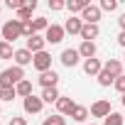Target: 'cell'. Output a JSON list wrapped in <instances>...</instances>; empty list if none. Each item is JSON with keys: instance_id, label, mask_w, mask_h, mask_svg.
Here are the masks:
<instances>
[{"instance_id": "cell-14", "label": "cell", "mask_w": 125, "mask_h": 125, "mask_svg": "<svg viewBox=\"0 0 125 125\" xmlns=\"http://www.w3.org/2000/svg\"><path fill=\"white\" fill-rule=\"evenodd\" d=\"M64 30H66V34H81V30H83V20L71 15V17L64 22Z\"/></svg>"}, {"instance_id": "cell-35", "label": "cell", "mask_w": 125, "mask_h": 125, "mask_svg": "<svg viewBox=\"0 0 125 125\" xmlns=\"http://www.w3.org/2000/svg\"><path fill=\"white\" fill-rule=\"evenodd\" d=\"M118 25H120V32H125V15H120V20H118Z\"/></svg>"}, {"instance_id": "cell-7", "label": "cell", "mask_w": 125, "mask_h": 125, "mask_svg": "<svg viewBox=\"0 0 125 125\" xmlns=\"http://www.w3.org/2000/svg\"><path fill=\"white\" fill-rule=\"evenodd\" d=\"M22 108H25V113H30V115H34V113H39L42 108H44V101L39 98V96H27V98H22Z\"/></svg>"}, {"instance_id": "cell-26", "label": "cell", "mask_w": 125, "mask_h": 125, "mask_svg": "<svg viewBox=\"0 0 125 125\" xmlns=\"http://www.w3.org/2000/svg\"><path fill=\"white\" fill-rule=\"evenodd\" d=\"M96 79H98V83H101L103 88H108V86H113V83H115V79H113V76H110V74H108L105 69H103V71H101V74H98Z\"/></svg>"}, {"instance_id": "cell-38", "label": "cell", "mask_w": 125, "mask_h": 125, "mask_svg": "<svg viewBox=\"0 0 125 125\" xmlns=\"http://www.w3.org/2000/svg\"><path fill=\"white\" fill-rule=\"evenodd\" d=\"M0 12H3V8H0Z\"/></svg>"}, {"instance_id": "cell-23", "label": "cell", "mask_w": 125, "mask_h": 125, "mask_svg": "<svg viewBox=\"0 0 125 125\" xmlns=\"http://www.w3.org/2000/svg\"><path fill=\"white\" fill-rule=\"evenodd\" d=\"M32 30H34V34L47 32V30H49V20H47V17H34V20H32Z\"/></svg>"}, {"instance_id": "cell-10", "label": "cell", "mask_w": 125, "mask_h": 125, "mask_svg": "<svg viewBox=\"0 0 125 125\" xmlns=\"http://www.w3.org/2000/svg\"><path fill=\"white\" fill-rule=\"evenodd\" d=\"M44 47H47V39H44L42 34H32V37L27 39V49H30L32 54H39V52H47Z\"/></svg>"}, {"instance_id": "cell-16", "label": "cell", "mask_w": 125, "mask_h": 125, "mask_svg": "<svg viewBox=\"0 0 125 125\" xmlns=\"http://www.w3.org/2000/svg\"><path fill=\"white\" fill-rule=\"evenodd\" d=\"M98 34H101V30H98V25H83V30H81V39L83 42H93V39H98Z\"/></svg>"}, {"instance_id": "cell-8", "label": "cell", "mask_w": 125, "mask_h": 125, "mask_svg": "<svg viewBox=\"0 0 125 125\" xmlns=\"http://www.w3.org/2000/svg\"><path fill=\"white\" fill-rule=\"evenodd\" d=\"M101 15H103V10H101L98 5H88V8L81 12V20H83V25H98Z\"/></svg>"}, {"instance_id": "cell-21", "label": "cell", "mask_w": 125, "mask_h": 125, "mask_svg": "<svg viewBox=\"0 0 125 125\" xmlns=\"http://www.w3.org/2000/svg\"><path fill=\"white\" fill-rule=\"evenodd\" d=\"M15 91H17V96L20 98H27V96H32V81H20L17 86H15Z\"/></svg>"}, {"instance_id": "cell-42", "label": "cell", "mask_w": 125, "mask_h": 125, "mask_svg": "<svg viewBox=\"0 0 125 125\" xmlns=\"http://www.w3.org/2000/svg\"><path fill=\"white\" fill-rule=\"evenodd\" d=\"M0 125H3V123H0Z\"/></svg>"}, {"instance_id": "cell-3", "label": "cell", "mask_w": 125, "mask_h": 125, "mask_svg": "<svg viewBox=\"0 0 125 125\" xmlns=\"http://www.w3.org/2000/svg\"><path fill=\"white\" fill-rule=\"evenodd\" d=\"M32 66H34L39 74H44V71H52V54H49V52H39V54H34V59H32Z\"/></svg>"}, {"instance_id": "cell-11", "label": "cell", "mask_w": 125, "mask_h": 125, "mask_svg": "<svg viewBox=\"0 0 125 125\" xmlns=\"http://www.w3.org/2000/svg\"><path fill=\"white\" fill-rule=\"evenodd\" d=\"M74 108H76V103H74L69 96H61V98L56 101V113H59V115H71Z\"/></svg>"}, {"instance_id": "cell-29", "label": "cell", "mask_w": 125, "mask_h": 125, "mask_svg": "<svg viewBox=\"0 0 125 125\" xmlns=\"http://www.w3.org/2000/svg\"><path fill=\"white\" fill-rule=\"evenodd\" d=\"M101 10H105V12H113L115 8H118V0H101V5H98Z\"/></svg>"}, {"instance_id": "cell-34", "label": "cell", "mask_w": 125, "mask_h": 125, "mask_svg": "<svg viewBox=\"0 0 125 125\" xmlns=\"http://www.w3.org/2000/svg\"><path fill=\"white\" fill-rule=\"evenodd\" d=\"M118 44L125 49V32H120V34H118Z\"/></svg>"}, {"instance_id": "cell-18", "label": "cell", "mask_w": 125, "mask_h": 125, "mask_svg": "<svg viewBox=\"0 0 125 125\" xmlns=\"http://www.w3.org/2000/svg\"><path fill=\"white\" fill-rule=\"evenodd\" d=\"M79 54H81L83 61H86V59H93V56H96V42H81Z\"/></svg>"}, {"instance_id": "cell-32", "label": "cell", "mask_w": 125, "mask_h": 125, "mask_svg": "<svg viewBox=\"0 0 125 125\" xmlns=\"http://www.w3.org/2000/svg\"><path fill=\"white\" fill-rule=\"evenodd\" d=\"M113 88H115V91H118V93H120V96H123V93H125V74H123V76H118V79H115V83H113Z\"/></svg>"}, {"instance_id": "cell-19", "label": "cell", "mask_w": 125, "mask_h": 125, "mask_svg": "<svg viewBox=\"0 0 125 125\" xmlns=\"http://www.w3.org/2000/svg\"><path fill=\"white\" fill-rule=\"evenodd\" d=\"M88 113H91V110H88L86 105H79V103H76V108H74V113H71L69 118H71L74 123H83V120L88 118Z\"/></svg>"}, {"instance_id": "cell-1", "label": "cell", "mask_w": 125, "mask_h": 125, "mask_svg": "<svg viewBox=\"0 0 125 125\" xmlns=\"http://www.w3.org/2000/svg\"><path fill=\"white\" fill-rule=\"evenodd\" d=\"M20 81H25V69L22 66H10L0 71V88H15Z\"/></svg>"}, {"instance_id": "cell-33", "label": "cell", "mask_w": 125, "mask_h": 125, "mask_svg": "<svg viewBox=\"0 0 125 125\" xmlns=\"http://www.w3.org/2000/svg\"><path fill=\"white\" fill-rule=\"evenodd\" d=\"M10 125H27V118H20V115H12V118H10Z\"/></svg>"}, {"instance_id": "cell-17", "label": "cell", "mask_w": 125, "mask_h": 125, "mask_svg": "<svg viewBox=\"0 0 125 125\" xmlns=\"http://www.w3.org/2000/svg\"><path fill=\"white\" fill-rule=\"evenodd\" d=\"M34 8H37V0H27V5H25L22 10H17V20H20V22H30Z\"/></svg>"}, {"instance_id": "cell-39", "label": "cell", "mask_w": 125, "mask_h": 125, "mask_svg": "<svg viewBox=\"0 0 125 125\" xmlns=\"http://www.w3.org/2000/svg\"><path fill=\"white\" fill-rule=\"evenodd\" d=\"M123 59H125V54H123Z\"/></svg>"}, {"instance_id": "cell-9", "label": "cell", "mask_w": 125, "mask_h": 125, "mask_svg": "<svg viewBox=\"0 0 125 125\" xmlns=\"http://www.w3.org/2000/svg\"><path fill=\"white\" fill-rule=\"evenodd\" d=\"M37 83H39L42 88H56V83H59V74H56L54 69H52V71H44V74H39Z\"/></svg>"}, {"instance_id": "cell-30", "label": "cell", "mask_w": 125, "mask_h": 125, "mask_svg": "<svg viewBox=\"0 0 125 125\" xmlns=\"http://www.w3.org/2000/svg\"><path fill=\"white\" fill-rule=\"evenodd\" d=\"M5 5H8L10 10H22V8L27 5V0H5Z\"/></svg>"}, {"instance_id": "cell-27", "label": "cell", "mask_w": 125, "mask_h": 125, "mask_svg": "<svg viewBox=\"0 0 125 125\" xmlns=\"http://www.w3.org/2000/svg\"><path fill=\"white\" fill-rule=\"evenodd\" d=\"M103 125H125V120H123V115H120V113H115V110H113V113L103 120Z\"/></svg>"}, {"instance_id": "cell-37", "label": "cell", "mask_w": 125, "mask_h": 125, "mask_svg": "<svg viewBox=\"0 0 125 125\" xmlns=\"http://www.w3.org/2000/svg\"><path fill=\"white\" fill-rule=\"evenodd\" d=\"M123 120H125V113H123Z\"/></svg>"}, {"instance_id": "cell-6", "label": "cell", "mask_w": 125, "mask_h": 125, "mask_svg": "<svg viewBox=\"0 0 125 125\" xmlns=\"http://www.w3.org/2000/svg\"><path fill=\"white\" fill-rule=\"evenodd\" d=\"M59 61H61L66 69H74V66H79L81 54H79V49H64V52H61V56H59Z\"/></svg>"}, {"instance_id": "cell-4", "label": "cell", "mask_w": 125, "mask_h": 125, "mask_svg": "<svg viewBox=\"0 0 125 125\" xmlns=\"http://www.w3.org/2000/svg\"><path fill=\"white\" fill-rule=\"evenodd\" d=\"M64 37H66V30H64V25H49V30L44 32V39H47V44H59Z\"/></svg>"}, {"instance_id": "cell-28", "label": "cell", "mask_w": 125, "mask_h": 125, "mask_svg": "<svg viewBox=\"0 0 125 125\" xmlns=\"http://www.w3.org/2000/svg\"><path fill=\"white\" fill-rule=\"evenodd\" d=\"M17 91L15 88H0V101H15Z\"/></svg>"}, {"instance_id": "cell-40", "label": "cell", "mask_w": 125, "mask_h": 125, "mask_svg": "<svg viewBox=\"0 0 125 125\" xmlns=\"http://www.w3.org/2000/svg\"><path fill=\"white\" fill-rule=\"evenodd\" d=\"M91 125H96V123H91Z\"/></svg>"}, {"instance_id": "cell-36", "label": "cell", "mask_w": 125, "mask_h": 125, "mask_svg": "<svg viewBox=\"0 0 125 125\" xmlns=\"http://www.w3.org/2000/svg\"><path fill=\"white\" fill-rule=\"evenodd\" d=\"M120 101H123V105H125V93H123V98H120Z\"/></svg>"}, {"instance_id": "cell-31", "label": "cell", "mask_w": 125, "mask_h": 125, "mask_svg": "<svg viewBox=\"0 0 125 125\" xmlns=\"http://www.w3.org/2000/svg\"><path fill=\"white\" fill-rule=\"evenodd\" d=\"M49 10H54V12L66 10V3H64V0H49Z\"/></svg>"}, {"instance_id": "cell-12", "label": "cell", "mask_w": 125, "mask_h": 125, "mask_svg": "<svg viewBox=\"0 0 125 125\" xmlns=\"http://www.w3.org/2000/svg\"><path fill=\"white\" fill-rule=\"evenodd\" d=\"M32 59H34V54L25 47V49H15V66H27V64H32Z\"/></svg>"}, {"instance_id": "cell-2", "label": "cell", "mask_w": 125, "mask_h": 125, "mask_svg": "<svg viewBox=\"0 0 125 125\" xmlns=\"http://www.w3.org/2000/svg\"><path fill=\"white\" fill-rule=\"evenodd\" d=\"M0 34H3V42H15V39H20L22 37V22L20 20H8L5 25H3V30H0Z\"/></svg>"}, {"instance_id": "cell-24", "label": "cell", "mask_w": 125, "mask_h": 125, "mask_svg": "<svg viewBox=\"0 0 125 125\" xmlns=\"http://www.w3.org/2000/svg\"><path fill=\"white\" fill-rule=\"evenodd\" d=\"M0 59H15V49L10 42H3L0 39Z\"/></svg>"}, {"instance_id": "cell-5", "label": "cell", "mask_w": 125, "mask_h": 125, "mask_svg": "<svg viewBox=\"0 0 125 125\" xmlns=\"http://www.w3.org/2000/svg\"><path fill=\"white\" fill-rule=\"evenodd\" d=\"M110 113H113V105H110V101H105V98H101V101H96V103L91 105V115H93V118H103V120H105Z\"/></svg>"}, {"instance_id": "cell-15", "label": "cell", "mask_w": 125, "mask_h": 125, "mask_svg": "<svg viewBox=\"0 0 125 125\" xmlns=\"http://www.w3.org/2000/svg\"><path fill=\"white\" fill-rule=\"evenodd\" d=\"M103 69H105V71H108L113 79H118V76H123V69H125V66L120 64L118 59H108L105 64H103Z\"/></svg>"}, {"instance_id": "cell-13", "label": "cell", "mask_w": 125, "mask_h": 125, "mask_svg": "<svg viewBox=\"0 0 125 125\" xmlns=\"http://www.w3.org/2000/svg\"><path fill=\"white\" fill-rule=\"evenodd\" d=\"M101 71H103V64H101V61H98L96 56L83 61V74H86V76H98Z\"/></svg>"}, {"instance_id": "cell-41", "label": "cell", "mask_w": 125, "mask_h": 125, "mask_svg": "<svg viewBox=\"0 0 125 125\" xmlns=\"http://www.w3.org/2000/svg\"><path fill=\"white\" fill-rule=\"evenodd\" d=\"M123 74H125V69H123Z\"/></svg>"}, {"instance_id": "cell-22", "label": "cell", "mask_w": 125, "mask_h": 125, "mask_svg": "<svg viewBox=\"0 0 125 125\" xmlns=\"http://www.w3.org/2000/svg\"><path fill=\"white\" fill-rule=\"evenodd\" d=\"M44 103H56L61 96H59V91L56 88H42V96H39Z\"/></svg>"}, {"instance_id": "cell-20", "label": "cell", "mask_w": 125, "mask_h": 125, "mask_svg": "<svg viewBox=\"0 0 125 125\" xmlns=\"http://www.w3.org/2000/svg\"><path fill=\"white\" fill-rule=\"evenodd\" d=\"M88 5H91L88 0H71V3H66V10H69L71 15H76V12H83Z\"/></svg>"}, {"instance_id": "cell-25", "label": "cell", "mask_w": 125, "mask_h": 125, "mask_svg": "<svg viewBox=\"0 0 125 125\" xmlns=\"http://www.w3.org/2000/svg\"><path fill=\"white\" fill-rule=\"evenodd\" d=\"M42 125H66V118H64V115H59V113H54V115L44 118Z\"/></svg>"}]
</instances>
